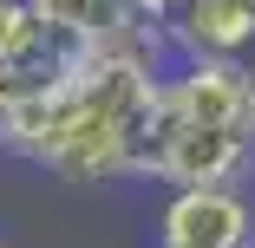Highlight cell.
Wrapping results in <instances>:
<instances>
[{
    "mask_svg": "<svg viewBox=\"0 0 255 248\" xmlns=\"http://www.w3.org/2000/svg\"><path fill=\"white\" fill-rule=\"evenodd\" d=\"M164 46L177 59L255 66V0H183V13L164 26Z\"/></svg>",
    "mask_w": 255,
    "mask_h": 248,
    "instance_id": "6",
    "label": "cell"
},
{
    "mask_svg": "<svg viewBox=\"0 0 255 248\" xmlns=\"http://www.w3.org/2000/svg\"><path fill=\"white\" fill-rule=\"evenodd\" d=\"M131 7L144 13V26H157V33H164V26L183 13V0H131Z\"/></svg>",
    "mask_w": 255,
    "mask_h": 248,
    "instance_id": "7",
    "label": "cell"
},
{
    "mask_svg": "<svg viewBox=\"0 0 255 248\" xmlns=\"http://www.w3.org/2000/svg\"><path fill=\"white\" fill-rule=\"evenodd\" d=\"M33 20L46 26V39L72 59H150L164 66V33L144 26V13L131 0H26Z\"/></svg>",
    "mask_w": 255,
    "mask_h": 248,
    "instance_id": "2",
    "label": "cell"
},
{
    "mask_svg": "<svg viewBox=\"0 0 255 248\" xmlns=\"http://www.w3.org/2000/svg\"><path fill=\"white\" fill-rule=\"evenodd\" d=\"M164 118L210 124V131H249V66L216 59H177L164 72Z\"/></svg>",
    "mask_w": 255,
    "mask_h": 248,
    "instance_id": "4",
    "label": "cell"
},
{
    "mask_svg": "<svg viewBox=\"0 0 255 248\" xmlns=\"http://www.w3.org/2000/svg\"><path fill=\"white\" fill-rule=\"evenodd\" d=\"M157 248H255V209L242 189H170Z\"/></svg>",
    "mask_w": 255,
    "mask_h": 248,
    "instance_id": "5",
    "label": "cell"
},
{
    "mask_svg": "<svg viewBox=\"0 0 255 248\" xmlns=\"http://www.w3.org/2000/svg\"><path fill=\"white\" fill-rule=\"evenodd\" d=\"M164 66L150 59H79L7 98L0 144L59 183H125L150 170V131H157Z\"/></svg>",
    "mask_w": 255,
    "mask_h": 248,
    "instance_id": "1",
    "label": "cell"
},
{
    "mask_svg": "<svg viewBox=\"0 0 255 248\" xmlns=\"http://www.w3.org/2000/svg\"><path fill=\"white\" fill-rule=\"evenodd\" d=\"M249 137H255V66H249Z\"/></svg>",
    "mask_w": 255,
    "mask_h": 248,
    "instance_id": "8",
    "label": "cell"
},
{
    "mask_svg": "<svg viewBox=\"0 0 255 248\" xmlns=\"http://www.w3.org/2000/svg\"><path fill=\"white\" fill-rule=\"evenodd\" d=\"M0 118H7V91H0Z\"/></svg>",
    "mask_w": 255,
    "mask_h": 248,
    "instance_id": "9",
    "label": "cell"
},
{
    "mask_svg": "<svg viewBox=\"0 0 255 248\" xmlns=\"http://www.w3.org/2000/svg\"><path fill=\"white\" fill-rule=\"evenodd\" d=\"M0 248H7V242H0Z\"/></svg>",
    "mask_w": 255,
    "mask_h": 248,
    "instance_id": "10",
    "label": "cell"
},
{
    "mask_svg": "<svg viewBox=\"0 0 255 248\" xmlns=\"http://www.w3.org/2000/svg\"><path fill=\"white\" fill-rule=\"evenodd\" d=\"M255 170V137L249 131H210V124H183L164 118L157 105V131H150V170L170 189H236Z\"/></svg>",
    "mask_w": 255,
    "mask_h": 248,
    "instance_id": "3",
    "label": "cell"
}]
</instances>
